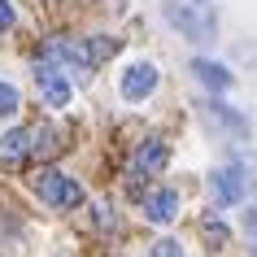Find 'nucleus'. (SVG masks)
I'll use <instances>...</instances> for the list:
<instances>
[{"mask_svg": "<svg viewBox=\"0 0 257 257\" xmlns=\"http://www.w3.org/2000/svg\"><path fill=\"white\" fill-rule=\"evenodd\" d=\"M205 122L214 126V131H222V136H235V140H248V118H244L240 109L222 105V100H205Z\"/></svg>", "mask_w": 257, "mask_h": 257, "instance_id": "nucleus-5", "label": "nucleus"}, {"mask_svg": "<svg viewBox=\"0 0 257 257\" xmlns=\"http://www.w3.org/2000/svg\"><path fill=\"white\" fill-rule=\"evenodd\" d=\"M157 83H162V74H157V66L153 61H131V66L122 70V79H118V92L122 100H149L153 92H157Z\"/></svg>", "mask_w": 257, "mask_h": 257, "instance_id": "nucleus-3", "label": "nucleus"}, {"mask_svg": "<svg viewBox=\"0 0 257 257\" xmlns=\"http://www.w3.org/2000/svg\"><path fill=\"white\" fill-rule=\"evenodd\" d=\"M9 27H14V5L0 0V31H9Z\"/></svg>", "mask_w": 257, "mask_h": 257, "instance_id": "nucleus-15", "label": "nucleus"}, {"mask_svg": "<svg viewBox=\"0 0 257 257\" xmlns=\"http://www.w3.org/2000/svg\"><path fill=\"white\" fill-rule=\"evenodd\" d=\"M144 218L157 222V227H162V222H175V218H179V192L175 188L149 192V196H144Z\"/></svg>", "mask_w": 257, "mask_h": 257, "instance_id": "nucleus-8", "label": "nucleus"}, {"mask_svg": "<svg viewBox=\"0 0 257 257\" xmlns=\"http://www.w3.org/2000/svg\"><path fill=\"white\" fill-rule=\"evenodd\" d=\"M35 83H40V96H44V105H48V109H66L70 96H74V92H70V79L57 66H48V61L35 66Z\"/></svg>", "mask_w": 257, "mask_h": 257, "instance_id": "nucleus-4", "label": "nucleus"}, {"mask_svg": "<svg viewBox=\"0 0 257 257\" xmlns=\"http://www.w3.org/2000/svg\"><path fill=\"white\" fill-rule=\"evenodd\" d=\"M18 109H22V96H18V87L0 83V118H14Z\"/></svg>", "mask_w": 257, "mask_h": 257, "instance_id": "nucleus-12", "label": "nucleus"}, {"mask_svg": "<svg viewBox=\"0 0 257 257\" xmlns=\"http://www.w3.org/2000/svg\"><path fill=\"white\" fill-rule=\"evenodd\" d=\"M27 157H31V131H27V126H14L9 136L0 140V162L18 166V162H27Z\"/></svg>", "mask_w": 257, "mask_h": 257, "instance_id": "nucleus-10", "label": "nucleus"}, {"mask_svg": "<svg viewBox=\"0 0 257 257\" xmlns=\"http://www.w3.org/2000/svg\"><path fill=\"white\" fill-rule=\"evenodd\" d=\"M205 240H209V248H222V244L231 240V231L218 222V218H205Z\"/></svg>", "mask_w": 257, "mask_h": 257, "instance_id": "nucleus-13", "label": "nucleus"}, {"mask_svg": "<svg viewBox=\"0 0 257 257\" xmlns=\"http://www.w3.org/2000/svg\"><path fill=\"white\" fill-rule=\"evenodd\" d=\"M192 74L209 87V92H227L231 83H235V74H231L227 66H218V61H209V57H196L192 61Z\"/></svg>", "mask_w": 257, "mask_h": 257, "instance_id": "nucleus-9", "label": "nucleus"}, {"mask_svg": "<svg viewBox=\"0 0 257 257\" xmlns=\"http://www.w3.org/2000/svg\"><path fill=\"white\" fill-rule=\"evenodd\" d=\"M162 14L188 44H214L218 40V14H214L209 0H166Z\"/></svg>", "mask_w": 257, "mask_h": 257, "instance_id": "nucleus-1", "label": "nucleus"}, {"mask_svg": "<svg viewBox=\"0 0 257 257\" xmlns=\"http://www.w3.org/2000/svg\"><path fill=\"white\" fill-rule=\"evenodd\" d=\"M118 48H122V40H113V35H92V40H83V61H87V70H96V66H105Z\"/></svg>", "mask_w": 257, "mask_h": 257, "instance_id": "nucleus-11", "label": "nucleus"}, {"mask_svg": "<svg viewBox=\"0 0 257 257\" xmlns=\"http://www.w3.org/2000/svg\"><path fill=\"white\" fill-rule=\"evenodd\" d=\"M209 196L218 205H240L244 201V170L240 166H218L209 175Z\"/></svg>", "mask_w": 257, "mask_h": 257, "instance_id": "nucleus-6", "label": "nucleus"}, {"mask_svg": "<svg viewBox=\"0 0 257 257\" xmlns=\"http://www.w3.org/2000/svg\"><path fill=\"white\" fill-rule=\"evenodd\" d=\"M166 162H170V144L153 136V140H144V144L136 149V162H131V170H136V179H140V175H162Z\"/></svg>", "mask_w": 257, "mask_h": 257, "instance_id": "nucleus-7", "label": "nucleus"}, {"mask_svg": "<svg viewBox=\"0 0 257 257\" xmlns=\"http://www.w3.org/2000/svg\"><path fill=\"white\" fill-rule=\"evenodd\" d=\"M244 231H248V235H253V240H257V205H253V209H248V214H244Z\"/></svg>", "mask_w": 257, "mask_h": 257, "instance_id": "nucleus-16", "label": "nucleus"}, {"mask_svg": "<svg viewBox=\"0 0 257 257\" xmlns=\"http://www.w3.org/2000/svg\"><path fill=\"white\" fill-rule=\"evenodd\" d=\"M149 257H183V244L179 240H157L149 248Z\"/></svg>", "mask_w": 257, "mask_h": 257, "instance_id": "nucleus-14", "label": "nucleus"}, {"mask_svg": "<svg viewBox=\"0 0 257 257\" xmlns=\"http://www.w3.org/2000/svg\"><path fill=\"white\" fill-rule=\"evenodd\" d=\"M35 192H40V201L53 205V209H79V205H83V188L70 175H61V170H44V175H35Z\"/></svg>", "mask_w": 257, "mask_h": 257, "instance_id": "nucleus-2", "label": "nucleus"}]
</instances>
